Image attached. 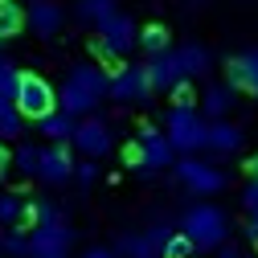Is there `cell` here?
<instances>
[{"mask_svg": "<svg viewBox=\"0 0 258 258\" xmlns=\"http://www.w3.org/2000/svg\"><path fill=\"white\" fill-rule=\"evenodd\" d=\"M5 168H9V152L0 148V184H5Z\"/></svg>", "mask_w": 258, "mask_h": 258, "instance_id": "d6a6232c", "label": "cell"}, {"mask_svg": "<svg viewBox=\"0 0 258 258\" xmlns=\"http://www.w3.org/2000/svg\"><path fill=\"white\" fill-rule=\"evenodd\" d=\"M13 103H17V111H21L25 119H45L49 111H57V90H53L41 74H21Z\"/></svg>", "mask_w": 258, "mask_h": 258, "instance_id": "5b68a950", "label": "cell"}, {"mask_svg": "<svg viewBox=\"0 0 258 258\" xmlns=\"http://www.w3.org/2000/svg\"><path fill=\"white\" fill-rule=\"evenodd\" d=\"M119 13V5L115 0H78L74 5V17H78V25H90V29H99L107 17H115Z\"/></svg>", "mask_w": 258, "mask_h": 258, "instance_id": "ffe728a7", "label": "cell"}, {"mask_svg": "<svg viewBox=\"0 0 258 258\" xmlns=\"http://www.w3.org/2000/svg\"><path fill=\"white\" fill-rule=\"evenodd\" d=\"M136 152H140V168H144V172H160V168H168V164H172V156H176V148L168 144V136H164V132H156V127H144V132H140Z\"/></svg>", "mask_w": 258, "mask_h": 258, "instance_id": "30bf717a", "label": "cell"}, {"mask_svg": "<svg viewBox=\"0 0 258 258\" xmlns=\"http://www.w3.org/2000/svg\"><path fill=\"white\" fill-rule=\"evenodd\" d=\"M17 82H21V70L13 66L5 53H0V99H13V94H17Z\"/></svg>", "mask_w": 258, "mask_h": 258, "instance_id": "4316f807", "label": "cell"}, {"mask_svg": "<svg viewBox=\"0 0 258 258\" xmlns=\"http://www.w3.org/2000/svg\"><path fill=\"white\" fill-rule=\"evenodd\" d=\"M25 127V115L17 111L13 99H0V140H17Z\"/></svg>", "mask_w": 258, "mask_h": 258, "instance_id": "cb8c5ba5", "label": "cell"}, {"mask_svg": "<svg viewBox=\"0 0 258 258\" xmlns=\"http://www.w3.org/2000/svg\"><path fill=\"white\" fill-rule=\"evenodd\" d=\"M0 225H9V230L29 225V201L17 192H0Z\"/></svg>", "mask_w": 258, "mask_h": 258, "instance_id": "44dd1931", "label": "cell"}, {"mask_svg": "<svg viewBox=\"0 0 258 258\" xmlns=\"http://www.w3.org/2000/svg\"><path fill=\"white\" fill-rule=\"evenodd\" d=\"M192 250H197V246H192L184 234H172V238L164 242V258H188Z\"/></svg>", "mask_w": 258, "mask_h": 258, "instance_id": "83f0119b", "label": "cell"}, {"mask_svg": "<svg viewBox=\"0 0 258 258\" xmlns=\"http://www.w3.org/2000/svg\"><path fill=\"white\" fill-rule=\"evenodd\" d=\"M250 176H258V156H254V160H250Z\"/></svg>", "mask_w": 258, "mask_h": 258, "instance_id": "e575fe53", "label": "cell"}, {"mask_svg": "<svg viewBox=\"0 0 258 258\" xmlns=\"http://www.w3.org/2000/svg\"><path fill=\"white\" fill-rule=\"evenodd\" d=\"M25 29V9L17 5V0H0V41L17 37Z\"/></svg>", "mask_w": 258, "mask_h": 258, "instance_id": "7402d4cb", "label": "cell"}, {"mask_svg": "<svg viewBox=\"0 0 258 258\" xmlns=\"http://www.w3.org/2000/svg\"><path fill=\"white\" fill-rule=\"evenodd\" d=\"M188 5H205V0H188Z\"/></svg>", "mask_w": 258, "mask_h": 258, "instance_id": "8d00e7d4", "label": "cell"}, {"mask_svg": "<svg viewBox=\"0 0 258 258\" xmlns=\"http://www.w3.org/2000/svg\"><path fill=\"white\" fill-rule=\"evenodd\" d=\"M61 25H66V9L57 0H33L25 9V29H33L37 37H57Z\"/></svg>", "mask_w": 258, "mask_h": 258, "instance_id": "7c38bea8", "label": "cell"}, {"mask_svg": "<svg viewBox=\"0 0 258 258\" xmlns=\"http://www.w3.org/2000/svg\"><path fill=\"white\" fill-rule=\"evenodd\" d=\"M37 127H41V136H45V140H53V144H66V140H74V127H78V119H74V115H66V111H49L45 119H37Z\"/></svg>", "mask_w": 258, "mask_h": 258, "instance_id": "d6986e66", "label": "cell"}, {"mask_svg": "<svg viewBox=\"0 0 258 258\" xmlns=\"http://www.w3.org/2000/svg\"><path fill=\"white\" fill-rule=\"evenodd\" d=\"M250 242H254V250H258V230H254V234H250Z\"/></svg>", "mask_w": 258, "mask_h": 258, "instance_id": "d590c367", "label": "cell"}, {"mask_svg": "<svg viewBox=\"0 0 258 258\" xmlns=\"http://www.w3.org/2000/svg\"><path fill=\"white\" fill-rule=\"evenodd\" d=\"M140 45V29H136V21L127 17V13H115V17H107L103 25H99V41H94V53L99 57H123V53H132Z\"/></svg>", "mask_w": 258, "mask_h": 258, "instance_id": "3957f363", "label": "cell"}, {"mask_svg": "<svg viewBox=\"0 0 258 258\" xmlns=\"http://www.w3.org/2000/svg\"><path fill=\"white\" fill-rule=\"evenodd\" d=\"M217 258H242V250H238L234 242H221V246H217Z\"/></svg>", "mask_w": 258, "mask_h": 258, "instance_id": "4dcf8cb0", "label": "cell"}, {"mask_svg": "<svg viewBox=\"0 0 258 258\" xmlns=\"http://www.w3.org/2000/svg\"><path fill=\"white\" fill-rule=\"evenodd\" d=\"M180 234L197 246V250H217L230 238V217L217 205H188L180 217Z\"/></svg>", "mask_w": 258, "mask_h": 258, "instance_id": "7a4b0ae2", "label": "cell"}, {"mask_svg": "<svg viewBox=\"0 0 258 258\" xmlns=\"http://www.w3.org/2000/svg\"><path fill=\"white\" fill-rule=\"evenodd\" d=\"M242 127H234V123H225V119H209V127H205V148L209 152H217V156H234L238 148H242Z\"/></svg>", "mask_w": 258, "mask_h": 258, "instance_id": "2e32d148", "label": "cell"}, {"mask_svg": "<svg viewBox=\"0 0 258 258\" xmlns=\"http://www.w3.org/2000/svg\"><path fill=\"white\" fill-rule=\"evenodd\" d=\"M144 66H148V82H152V90H172V86L188 82L184 70H180V61H176V49H164V53L148 57Z\"/></svg>", "mask_w": 258, "mask_h": 258, "instance_id": "5bb4252c", "label": "cell"}, {"mask_svg": "<svg viewBox=\"0 0 258 258\" xmlns=\"http://www.w3.org/2000/svg\"><path fill=\"white\" fill-rule=\"evenodd\" d=\"M225 82H230L234 90L258 94V49H246V53L230 57V66H225Z\"/></svg>", "mask_w": 258, "mask_h": 258, "instance_id": "9a60e30c", "label": "cell"}, {"mask_svg": "<svg viewBox=\"0 0 258 258\" xmlns=\"http://www.w3.org/2000/svg\"><path fill=\"white\" fill-rule=\"evenodd\" d=\"M205 115L197 107H172L168 111V127H164V136L176 152H197L205 148Z\"/></svg>", "mask_w": 258, "mask_h": 258, "instance_id": "277c9868", "label": "cell"}, {"mask_svg": "<svg viewBox=\"0 0 258 258\" xmlns=\"http://www.w3.org/2000/svg\"><path fill=\"white\" fill-rule=\"evenodd\" d=\"M37 164H41V148H37V144H21V148L13 152V168H17L21 176H37Z\"/></svg>", "mask_w": 258, "mask_h": 258, "instance_id": "d4e9b609", "label": "cell"}, {"mask_svg": "<svg viewBox=\"0 0 258 258\" xmlns=\"http://www.w3.org/2000/svg\"><path fill=\"white\" fill-rule=\"evenodd\" d=\"M107 90H111V74L94 61H78V66L66 70V82L57 90V111H66L74 119L94 115V107L107 99Z\"/></svg>", "mask_w": 258, "mask_h": 258, "instance_id": "6da1fadb", "label": "cell"}, {"mask_svg": "<svg viewBox=\"0 0 258 258\" xmlns=\"http://www.w3.org/2000/svg\"><path fill=\"white\" fill-rule=\"evenodd\" d=\"M140 49H144L148 57H156V53L172 49V37H168V29H164V25H148V29H140Z\"/></svg>", "mask_w": 258, "mask_h": 258, "instance_id": "603a6c76", "label": "cell"}, {"mask_svg": "<svg viewBox=\"0 0 258 258\" xmlns=\"http://www.w3.org/2000/svg\"><path fill=\"white\" fill-rule=\"evenodd\" d=\"M86 160H99V156H107L111 152V144H115V136H111V123L107 119H99V115H86V119H78V127H74V140H70Z\"/></svg>", "mask_w": 258, "mask_h": 258, "instance_id": "9c48e42d", "label": "cell"}, {"mask_svg": "<svg viewBox=\"0 0 258 258\" xmlns=\"http://www.w3.org/2000/svg\"><path fill=\"white\" fill-rule=\"evenodd\" d=\"M82 258H119V254H115V250H107V246H90Z\"/></svg>", "mask_w": 258, "mask_h": 258, "instance_id": "1f68e13d", "label": "cell"}, {"mask_svg": "<svg viewBox=\"0 0 258 258\" xmlns=\"http://www.w3.org/2000/svg\"><path fill=\"white\" fill-rule=\"evenodd\" d=\"M168 238H172L168 225H152L148 234H123L115 254H123V258H164V242Z\"/></svg>", "mask_w": 258, "mask_h": 258, "instance_id": "8fae6325", "label": "cell"}, {"mask_svg": "<svg viewBox=\"0 0 258 258\" xmlns=\"http://www.w3.org/2000/svg\"><path fill=\"white\" fill-rule=\"evenodd\" d=\"M152 82H148V66H119L111 74V90H107V99L115 103H148L152 99Z\"/></svg>", "mask_w": 258, "mask_h": 258, "instance_id": "ba28073f", "label": "cell"}, {"mask_svg": "<svg viewBox=\"0 0 258 258\" xmlns=\"http://www.w3.org/2000/svg\"><path fill=\"white\" fill-rule=\"evenodd\" d=\"M254 230H258V209L250 213V234H254Z\"/></svg>", "mask_w": 258, "mask_h": 258, "instance_id": "836d02e7", "label": "cell"}, {"mask_svg": "<svg viewBox=\"0 0 258 258\" xmlns=\"http://www.w3.org/2000/svg\"><path fill=\"white\" fill-rule=\"evenodd\" d=\"M74 180H78L82 188H90L94 180H99V164H94V160H82V164L74 168Z\"/></svg>", "mask_w": 258, "mask_h": 258, "instance_id": "f1b7e54d", "label": "cell"}, {"mask_svg": "<svg viewBox=\"0 0 258 258\" xmlns=\"http://www.w3.org/2000/svg\"><path fill=\"white\" fill-rule=\"evenodd\" d=\"M176 180L184 188H192V192H201V197H213V192H221L225 184H230L217 164H205V160H197V156H184L176 164Z\"/></svg>", "mask_w": 258, "mask_h": 258, "instance_id": "8992f818", "label": "cell"}, {"mask_svg": "<svg viewBox=\"0 0 258 258\" xmlns=\"http://www.w3.org/2000/svg\"><path fill=\"white\" fill-rule=\"evenodd\" d=\"M234 103H238V90H234L230 82H209L205 94H201V111H205V119H225V115L234 111Z\"/></svg>", "mask_w": 258, "mask_h": 258, "instance_id": "e0dca14e", "label": "cell"}, {"mask_svg": "<svg viewBox=\"0 0 258 258\" xmlns=\"http://www.w3.org/2000/svg\"><path fill=\"white\" fill-rule=\"evenodd\" d=\"M70 246H74V230L66 221L33 225V234H29V258H70Z\"/></svg>", "mask_w": 258, "mask_h": 258, "instance_id": "52a82bcc", "label": "cell"}, {"mask_svg": "<svg viewBox=\"0 0 258 258\" xmlns=\"http://www.w3.org/2000/svg\"><path fill=\"white\" fill-rule=\"evenodd\" d=\"M0 254H9V258H29V234H25V230L0 234Z\"/></svg>", "mask_w": 258, "mask_h": 258, "instance_id": "484cf974", "label": "cell"}, {"mask_svg": "<svg viewBox=\"0 0 258 258\" xmlns=\"http://www.w3.org/2000/svg\"><path fill=\"white\" fill-rule=\"evenodd\" d=\"M70 176H74V160H70L66 144H49V148H41L37 180H41V184H66Z\"/></svg>", "mask_w": 258, "mask_h": 258, "instance_id": "4fadbf2b", "label": "cell"}, {"mask_svg": "<svg viewBox=\"0 0 258 258\" xmlns=\"http://www.w3.org/2000/svg\"><path fill=\"white\" fill-rule=\"evenodd\" d=\"M176 61H180V70H184V78L192 82V78H201V74H209V66H213V53L201 45V41H184L180 49H176Z\"/></svg>", "mask_w": 258, "mask_h": 258, "instance_id": "ac0fdd59", "label": "cell"}, {"mask_svg": "<svg viewBox=\"0 0 258 258\" xmlns=\"http://www.w3.org/2000/svg\"><path fill=\"white\" fill-rule=\"evenodd\" d=\"M242 209H246V213H254V209H258V176H250V180H246V188H242Z\"/></svg>", "mask_w": 258, "mask_h": 258, "instance_id": "f546056e", "label": "cell"}]
</instances>
